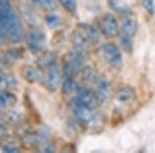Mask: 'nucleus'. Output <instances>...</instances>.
Instances as JSON below:
<instances>
[{"label":"nucleus","instance_id":"obj_11","mask_svg":"<svg viewBox=\"0 0 155 153\" xmlns=\"http://www.w3.org/2000/svg\"><path fill=\"white\" fill-rule=\"evenodd\" d=\"M61 2L65 5L67 9H69V11H71V12L76 11L77 0H61Z\"/></svg>","mask_w":155,"mask_h":153},{"label":"nucleus","instance_id":"obj_5","mask_svg":"<svg viewBox=\"0 0 155 153\" xmlns=\"http://www.w3.org/2000/svg\"><path fill=\"white\" fill-rule=\"evenodd\" d=\"M76 110H77V113H78V116H79V118L82 120H84L85 122L92 121V120H94L96 117L95 109L85 106V105L81 104V102H79V101L77 102Z\"/></svg>","mask_w":155,"mask_h":153},{"label":"nucleus","instance_id":"obj_8","mask_svg":"<svg viewBox=\"0 0 155 153\" xmlns=\"http://www.w3.org/2000/svg\"><path fill=\"white\" fill-rule=\"evenodd\" d=\"M82 28H83V31L85 35H86V38H88L93 44H98L99 41H101V35H99L98 31L94 27H92L91 25L88 24H83Z\"/></svg>","mask_w":155,"mask_h":153},{"label":"nucleus","instance_id":"obj_1","mask_svg":"<svg viewBox=\"0 0 155 153\" xmlns=\"http://www.w3.org/2000/svg\"><path fill=\"white\" fill-rule=\"evenodd\" d=\"M99 53L102 58L106 60V62L112 66L119 68L122 65V54L119 48L113 42H107V44L102 45L99 49Z\"/></svg>","mask_w":155,"mask_h":153},{"label":"nucleus","instance_id":"obj_9","mask_svg":"<svg viewBox=\"0 0 155 153\" xmlns=\"http://www.w3.org/2000/svg\"><path fill=\"white\" fill-rule=\"evenodd\" d=\"M130 38V36H127L124 33L120 36V45H121L122 49L125 52H127V53H130L132 51V42Z\"/></svg>","mask_w":155,"mask_h":153},{"label":"nucleus","instance_id":"obj_4","mask_svg":"<svg viewBox=\"0 0 155 153\" xmlns=\"http://www.w3.org/2000/svg\"><path fill=\"white\" fill-rule=\"evenodd\" d=\"M134 98H136V92L130 86H124L120 88L115 96L116 102L120 106H127V105L131 104Z\"/></svg>","mask_w":155,"mask_h":153},{"label":"nucleus","instance_id":"obj_6","mask_svg":"<svg viewBox=\"0 0 155 153\" xmlns=\"http://www.w3.org/2000/svg\"><path fill=\"white\" fill-rule=\"evenodd\" d=\"M97 96L94 95L92 92L88 91V90H84L80 93L79 97H78V101L81 102V104L85 105L87 107L93 108V109H96L97 106Z\"/></svg>","mask_w":155,"mask_h":153},{"label":"nucleus","instance_id":"obj_10","mask_svg":"<svg viewBox=\"0 0 155 153\" xmlns=\"http://www.w3.org/2000/svg\"><path fill=\"white\" fill-rule=\"evenodd\" d=\"M143 6L149 15L154 14V1L153 0H143Z\"/></svg>","mask_w":155,"mask_h":153},{"label":"nucleus","instance_id":"obj_7","mask_svg":"<svg viewBox=\"0 0 155 153\" xmlns=\"http://www.w3.org/2000/svg\"><path fill=\"white\" fill-rule=\"evenodd\" d=\"M122 31L127 36H134L137 31V23L134 19L130 17H126L122 20Z\"/></svg>","mask_w":155,"mask_h":153},{"label":"nucleus","instance_id":"obj_3","mask_svg":"<svg viewBox=\"0 0 155 153\" xmlns=\"http://www.w3.org/2000/svg\"><path fill=\"white\" fill-rule=\"evenodd\" d=\"M95 95L97 96V99L101 102L107 101L111 96V85H110V82L107 80V78L98 77L95 80Z\"/></svg>","mask_w":155,"mask_h":153},{"label":"nucleus","instance_id":"obj_2","mask_svg":"<svg viewBox=\"0 0 155 153\" xmlns=\"http://www.w3.org/2000/svg\"><path fill=\"white\" fill-rule=\"evenodd\" d=\"M101 29L107 37H116L120 33L118 21L112 14H106L102 16L101 20Z\"/></svg>","mask_w":155,"mask_h":153}]
</instances>
